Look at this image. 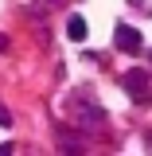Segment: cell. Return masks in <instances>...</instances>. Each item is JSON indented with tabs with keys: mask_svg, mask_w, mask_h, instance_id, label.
Wrapping results in <instances>:
<instances>
[{
	"mask_svg": "<svg viewBox=\"0 0 152 156\" xmlns=\"http://www.w3.org/2000/svg\"><path fill=\"white\" fill-rule=\"evenodd\" d=\"M148 82H152V74H148V70H140V66L125 70V78H121V86L129 90V98H133L136 105H148V101H152V90H148Z\"/></svg>",
	"mask_w": 152,
	"mask_h": 156,
	"instance_id": "obj_1",
	"label": "cell"
},
{
	"mask_svg": "<svg viewBox=\"0 0 152 156\" xmlns=\"http://www.w3.org/2000/svg\"><path fill=\"white\" fill-rule=\"evenodd\" d=\"M113 39H117V47H121L125 55H136V51L144 47L140 31H136V27H129V23H117V27H113Z\"/></svg>",
	"mask_w": 152,
	"mask_h": 156,
	"instance_id": "obj_2",
	"label": "cell"
},
{
	"mask_svg": "<svg viewBox=\"0 0 152 156\" xmlns=\"http://www.w3.org/2000/svg\"><path fill=\"white\" fill-rule=\"evenodd\" d=\"M66 35L74 39V43H82V39H86V20H82V16H70V23H66Z\"/></svg>",
	"mask_w": 152,
	"mask_h": 156,
	"instance_id": "obj_3",
	"label": "cell"
},
{
	"mask_svg": "<svg viewBox=\"0 0 152 156\" xmlns=\"http://www.w3.org/2000/svg\"><path fill=\"white\" fill-rule=\"evenodd\" d=\"M0 125H4V129H8V125H12V113H8V109H4V105H0Z\"/></svg>",
	"mask_w": 152,
	"mask_h": 156,
	"instance_id": "obj_4",
	"label": "cell"
},
{
	"mask_svg": "<svg viewBox=\"0 0 152 156\" xmlns=\"http://www.w3.org/2000/svg\"><path fill=\"white\" fill-rule=\"evenodd\" d=\"M0 51H8V35H0Z\"/></svg>",
	"mask_w": 152,
	"mask_h": 156,
	"instance_id": "obj_5",
	"label": "cell"
}]
</instances>
